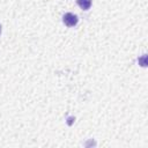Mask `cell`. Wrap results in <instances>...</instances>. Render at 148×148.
<instances>
[{"label": "cell", "mask_w": 148, "mask_h": 148, "mask_svg": "<svg viewBox=\"0 0 148 148\" xmlns=\"http://www.w3.org/2000/svg\"><path fill=\"white\" fill-rule=\"evenodd\" d=\"M76 3L83 10H88L91 7V0H76Z\"/></svg>", "instance_id": "7a4b0ae2"}, {"label": "cell", "mask_w": 148, "mask_h": 148, "mask_svg": "<svg viewBox=\"0 0 148 148\" xmlns=\"http://www.w3.org/2000/svg\"><path fill=\"white\" fill-rule=\"evenodd\" d=\"M62 22H64L65 25H67V27L71 28V27H74V25L77 24L79 18H77V16H76L75 14H73V13H66V14L62 16Z\"/></svg>", "instance_id": "6da1fadb"}, {"label": "cell", "mask_w": 148, "mask_h": 148, "mask_svg": "<svg viewBox=\"0 0 148 148\" xmlns=\"http://www.w3.org/2000/svg\"><path fill=\"white\" fill-rule=\"evenodd\" d=\"M0 34H1V24H0Z\"/></svg>", "instance_id": "3957f363"}]
</instances>
